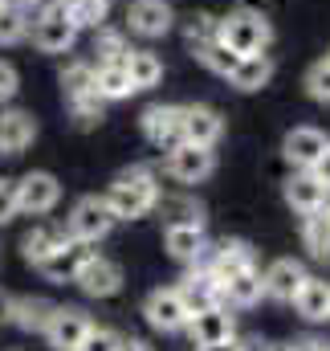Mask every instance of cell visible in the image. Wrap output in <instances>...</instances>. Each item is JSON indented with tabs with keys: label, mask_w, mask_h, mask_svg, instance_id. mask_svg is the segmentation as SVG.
I'll return each mask as SVG.
<instances>
[{
	"label": "cell",
	"mask_w": 330,
	"mask_h": 351,
	"mask_svg": "<svg viewBox=\"0 0 330 351\" xmlns=\"http://www.w3.org/2000/svg\"><path fill=\"white\" fill-rule=\"evenodd\" d=\"M143 135L164 152L179 147L183 143V106H151L143 114Z\"/></svg>",
	"instance_id": "7c38bea8"
},
{
	"label": "cell",
	"mask_w": 330,
	"mask_h": 351,
	"mask_svg": "<svg viewBox=\"0 0 330 351\" xmlns=\"http://www.w3.org/2000/svg\"><path fill=\"white\" fill-rule=\"evenodd\" d=\"M302 241H306V250H310L314 258H330V204L306 213V221H302Z\"/></svg>",
	"instance_id": "83f0119b"
},
{
	"label": "cell",
	"mask_w": 330,
	"mask_h": 351,
	"mask_svg": "<svg viewBox=\"0 0 330 351\" xmlns=\"http://www.w3.org/2000/svg\"><path fill=\"white\" fill-rule=\"evenodd\" d=\"M322 351H330V348H322Z\"/></svg>",
	"instance_id": "7dc6e473"
},
{
	"label": "cell",
	"mask_w": 330,
	"mask_h": 351,
	"mask_svg": "<svg viewBox=\"0 0 330 351\" xmlns=\"http://www.w3.org/2000/svg\"><path fill=\"white\" fill-rule=\"evenodd\" d=\"M29 16L21 12V8H4L0 12V45H16V41H25L29 37Z\"/></svg>",
	"instance_id": "1f68e13d"
},
{
	"label": "cell",
	"mask_w": 330,
	"mask_h": 351,
	"mask_svg": "<svg viewBox=\"0 0 330 351\" xmlns=\"http://www.w3.org/2000/svg\"><path fill=\"white\" fill-rule=\"evenodd\" d=\"M53 311H58V306L45 302V298H16V306H12V323H16L21 331H45V323H49Z\"/></svg>",
	"instance_id": "f1b7e54d"
},
{
	"label": "cell",
	"mask_w": 330,
	"mask_h": 351,
	"mask_svg": "<svg viewBox=\"0 0 330 351\" xmlns=\"http://www.w3.org/2000/svg\"><path fill=\"white\" fill-rule=\"evenodd\" d=\"M78 351H123V335L110 327H90V335L82 339Z\"/></svg>",
	"instance_id": "8d00e7d4"
},
{
	"label": "cell",
	"mask_w": 330,
	"mask_h": 351,
	"mask_svg": "<svg viewBox=\"0 0 330 351\" xmlns=\"http://www.w3.org/2000/svg\"><path fill=\"white\" fill-rule=\"evenodd\" d=\"M208 269H212V274H216V282L225 286L233 274L253 269V250H249L245 241H220V250H216V258L208 262Z\"/></svg>",
	"instance_id": "d4e9b609"
},
{
	"label": "cell",
	"mask_w": 330,
	"mask_h": 351,
	"mask_svg": "<svg viewBox=\"0 0 330 351\" xmlns=\"http://www.w3.org/2000/svg\"><path fill=\"white\" fill-rule=\"evenodd\" d=\"M216 168V156H212V147H196V143H179V147H171L167 152V172L175 176L179 184H200V180H208Z\"/></svg>",
	"instance_id": "9c48e42d"
},
{
	"label": "cell",
	"mask_w": 330,
	"mask_h": 351,
	"mask_svg": "<svg viewBox=\"0 0 330 351\" xmlns=\"http://www.w3.org/2000/svg\"><path fill=\"white\" fill-rule=\"evenodd\" d=\"M74 282L82 286L90 298H110V294H118V290H123V265L94 254V258L78 269V278H74Z\"/></svg>",
	"instance_id": "5bb4252c"
},
{
	"label": "cell",
	"mask_w": 330,
	"mask_h": 351,
	"mask_svg": "<svg viewBox=\"0 0 330 351\" xmlns=\"http://www.w3.org/2000/svg\"><path fill=\"white\" fill-rule=\"evenodd\" d=\"M94 53H98V66H102V62H127V53H131V49L123 45V37H118V33H102V37L94 41Z\"/></svg>",
	"instance_id": "74e56055"
},
{
	"label": "cell",
	"mask_w": 330,
	"mask_h": 351,
	"mask_svg": "<svg viewBox=\"0 0 330 351\" xmlns=\"http://www.w3.org/2000/svg\"><path fill=\"white\" fill-rule=\"evenodd\" d=\"M164 250L175 258V262L183 265H196L204 258V250H208V237H204V225L200 221H175V225H167L164 233Z\"/></svg>",
	"instance_id": "8fae6325"
},
{
	"label": "cell",
	"mask_w": 330,
	"mask_h": 351,
	"mask_svg": "<svg viewBox=\"0 0 330 351\" xmlns=\"http://www.w3.org/2000/svg\"><path fill=\"white\" fill-rule=\"evenodd\" d=\"M4 8H8V0H0V12H4Z\"/></svg>",
	"instance_id": "bcb514c9"
},
{
	"label": "cell",
	"mask_w": 330,
	"mask_h": 351,
	"mask_svg": "<svg viewBox=\"0 0 330 351\" xmlns=\"http://www.w3.org/2000/svg\"><path fill=\"white\" fill-rule=\"evenodd\" d=\"M12 306H16V298H12L8 290H0V327L12 323Z\"/></svg>",
	"instance_id": "60d3db41"
},
{
	"label": "cell",
	"mask_w": 330,
	"mask_h": 351,
	"mask_svg": "<svg viewBox=\"0 0 330 351\" xmlns=\"http://www.w3.org/2000/svg\"><path fill=\"white\" fill-rule=\"evenodd\" d=\"M216 37L237 49V53H265L269 41H273V25L265 21V12H253V8H237L229 16L216 21Z\"/></svg>",
	"instance_id": "7a4b0ae2"
},
{
	"label": "cell",
	"mask_w": 330,
	"mask_h": 351,
	"mask_svg": "<svg viewBox=\"0 0 330 351\" xmlns=\"http://www.w3.org/2000/svg\"><path fill=\"white\" fill-rule=\"evenodd\" d=\"M123 351H155L147 339H123Z\"/></svg>",
	"instance_id": "f6af8a7d"
},
{
	"label": "cell",
	"mask_w": 330,
	"mask_h": 351,
	"mask_svg": "<svg viewBox=\"0 0 330 351\" xmlns=\"http://www.w3.org/2000/svg\"><path fill=\"white\" fill-rule=\"evenodd\" d=\"M16 94V70L8 62H0V102H8Z\"/></svg>",
	"instance_id": "ab89813d"
},
{
	"label": "cell",
	"mask_w": 330,
	"mask_h": 351,
	"mask_svg": "<svg viewBox=\"0 0 330 351\" xmlns=\"http://www.w3.org/2000/svg\"><path fill=\"white\" fill-rule=\"evenodd\" d=\"M327 147H330V139L318 131V127H294V131L285 135V143H281L285 160H290L294 168H302V172H310V168L322 160Z\"/></svg>",
	"instance_id": "4fadbf2b"
},
{
	"label": "cell",
	"mask_w": 330,
	"mask_h": 351,
	"mask_svg": "<svg viewBox=\"0 0 330 351\" xmlns=\"http://www.w3.org/2000/svg\"><path fill=\"white\" fill-rule=\"evenodd\" d=\"M294 306H298V315H302V319H310V323H327V319H330V282L306 274L302 290L294 294Z\"/></svg>",
	"instance_id": "44dd1931"
},
{
	"label": "cell",
	"mask_w": 330,
	"mask_h": 351,
	"mask_svg": "<svg viewBox=\"0 0 330 351\" xmlns=\"http://www.w3.org/2000/svg\"><path fill=\"white\" fill-rule=\"evenodd\" d=\"M327 343H318V339H302V343H281V348H269V351H322Z\"/></svg>",
	"instance_id": "b9f144b4"
},
{
	"label": "cell",
	"mask_w": 330,
	"mask_h": 351,
	"mask_svg": "<svg viewBox=\"0 0 330 351\" xmlns=\"http://www.w3.org/2000/svg\"><path fill=\"white\" fill-rule=\"evenodd\" d=\"M58 200H62L58 176L29 172V176L16 180V213H25V217H45V213L58 208Z\"/></svg>",
	"instance_id": "277c9868"
},
{
	"label": "cell",
	"mask_w": 330,
	"mask_h": 351,
	"mask_svg": "<svg viewBox=\"0 0 330 351\" xmlns=\"http://www.w3.org/2000/svg\"><path fill=\"white\" fill-rule=\"evenodd\" d=\"M37 135V123L29 110H4L0 114V152L4 156H21Z\"/></svg>",
	"instance_id": "d6986e66"
},
{
	"label": "cell",
	"mask_w": 330,
	"mask_h": 351,
	"mask_svg": "<svg viewBox=\"0 0 330 351\" xmlns=\"http://www.w3.org/2000/svg\"><path fill=\"white\" fill-rule=\"evenodd\" d=\"M327 192H330V188L318 180V176L302 172V168H298V176H290V180H285V200H290V208H294V213H302V217H306V213H314V208H322V204H327Z\"/></svg>",
	"instance_id": "ac0fdd59"
},
{
	"label": "cell",
	"mask_w": 330,
	"mask_h": 351,
	"mask_svg": "<svg viewBox=\"0 0 330 351\" xmlns=\"http://www.w3.org/2000/svg\"><path fill=\"white\" fill-rule=\"evenodd\" d=\"M143 315H147V323L155 327V331H183L188 327V319H192V311H188V302H183V294L171 286V290H151L147 294V302H143Z\"/></svg>",
	"instance_id": "8992f818"
},
{
	"label": "cell",
	"mask_w": 330,
	"mask_h": 351,
	"mask_svg": "<svg viewBox=\"0 0 330 351\" xmlns=\"http://www.w3.org/2000/svg\"><path fill=\"white\" fill-rule=\"evenodd\" d=\"M306 90H310V98H318V102H330V58L314 62V66L306 70Z\"/></svg>",
	"instance_id": "d590c367"
},
{
	"label": "cell",
	"mask_w": 330,
	"mask_h": 351,
	"mask_svg": "<svg viewBox=\"0 0 330 351\" xmlns=\"http://www.w3.org/2000/svg\"><path fill=\"white\" fill-rule=\"evenodd\" d=\"M261 282H265V294H269V298L294 302V294H298L302 282H306V269H302V262H294V258H277V262L261 274Z\"/></svg>",
	"instance_id": "e0dca14e"
},
{
	"label": "cell",
	"mask_w": 330,
	"mask_h": 351,
	"mask_svg": "<svg viewBox=\"0 0 330 351\" xmlns=\"http://www.w3.org/2000/svg\"><path fill=\"white\" fill-rule=\"evenodd\" d=\"M90 258H94L90 241L66 237V241H62V245H58V250H53V254L45 258V262L37 265V269H41V274L49 278V282H74V278H78V269H82V265L90 262Z\"/></svg>",
	"instance_id": "30bf717a"
},
{
	"label": "cell",
	"mask_w": 330,
	"mask_h": 351,
	"mask_svg": "<svg viewBox=\"0 0 330 351\" xmlns=\"http://www.w3.org/2000/svg\"><path fill=\"white\" fill-rule=\"evenodd\" d=\"M183 37H188V45H192V49H200V45L216 41V21H212V16H204V12H196V16H188Z\"/></svg>",
	"instance_id": "e575fe53"
},
{
	"label": "cell",
	"mask_w": 330,
	"mask_h": 351,
	"mask_svg": "<svg viewBox=\"0 0 330 351\" xmlns=\"http://www.w3.org/2000/svg\"><path fill=\"white\" fill-rule=\"evenodd\" d=\"M310 172H314V176H318V180H322V184H327V188H330V147H327V152H322V160H318V164H314Z\"/></svg>",
	"instance_id": "7bdbcfd3"
},
{
	"label": "cell",
	"mask_w": 330,
	"mask_h": 351,
	"mask_svg": "<svg viewBox=\"0 0 330 351\" xmlns=\"http://www.w3.org/2000/svg\"><path fill=\"white\" fill-rule=\"evenodd\" d=\"M196 58H200L212 74H220V78H229V74H233V66L241 62V53H237V49H229L220 37H216V41H208V45H200V49H196Z\"/></svg>",
	"instance_id": "f546056e"
},
{
	"label": "cell",
	"mask_w": 330,
	"mask_h": 351,
	"mask_svg": "<svg viewBox=\"0 0 330 351\" xmlns=\"http://www.w3.org/2000/svg\"><path fill=\"white\" fill-rule=\"evenodd\" d=\"M16 217V184L0 180V225H8Z\"/></svg>",
	"instance_id": "f35d334b"
},
{
	"label": "cell",
	"mask_w": 330,
	"mask_h": 351,
	"mask_svg": "<svg viewBox=\"0 0 330 351\" xmlns=\"http://www.w3.org/2000/svg\"><path fill=\"white\" fill-rule=\"evenodd\" d=\"M183 331L192 335V343H196V348H208V343H225V339H233V335H237V323H233L229 306L212 302V306L196 311V315L188 319V327H183Z\"/></svg>",
	"instance_id": "ba28073f"
},
{
	"label": "cell",
	"mask_w": 330,
	"mask_h": 351,
	"mask_svg": "<svg viewBox=\"0 0 330 351\" xmlns=\"http://www.w3.org/2000/svg\"><path fill=\"white\" fill-rule=\"evenodd\" d=\"M29 33H33V45H37L41 53H66V49L78 41V21H74L70 8L58 0V4H49V8L37 12V21L29 25Z\"/></svg>",
	"instance_id": "3957f363"
},
{
	"label": "cell",
	"mask_w": 330,
	"mask_h": 351,
	"mask_svg": "<svg viewBox=\"0 0 330 351\" xmlns=\"http://www.w3.org/2000/svg\"><path fill=\"white\" fill-rule=\"evenodd\" d=\"M94 94L106 98V102H118V98H131V74H127V62H102L94 66Z\"/></svg>",
	"instance_id": "603a6c76"
},
{
	"label": "cell",
	"mask_w": 330,
	"mask_h": 351,
	"mask_svg": "<svg viewBox=\"0 0 330 351\" xmlns=\"http://www.w3.org/2000/svg\"><path fill=\"white\" fill-rule=\"evenodd\" d=\"M66 8H70V16L78 21V29L86 25H102L106 21V8H110V0H62Z\"/></svg>",
	"instance_id": "d6a6232c"
},
{
	"label": "cell",
	"mask_w": 330,
	"mask_h": 351,
	"mask_svg": "<svg viewBox=\"0 0 330 351\" xmlns=\"http://www.w3.org/2000/svg\"><path fill=\"white\" fill-rule=\"evenodd\" d=\"M200 351H249V348L237 343V335H233V339H225V343H208V348H200Z\"/></svg>",
	"instance_id": "ee69618b"
},
{
	"label": "cell",
	"mask_w": 330,
	"mask_h": 351,
	"mask_svg": "<svg viewBox=\"0 0 330 351\" xmlns=\"http://www.w3.org/2000/svg\"><path fill=\"white\" fill-rule=\"evenodd\" d=\"M90 90H94V66L90 62H70L62 70V94L78 98V94H90Z\"/></svg>",
	"instance_id": "4dcf8cb0"
},
{
	"label": "cell",
	"mask_w": 330,
	"mask_h": 351,
	"mask_svg": "<svg viewBox=\"0 0 330 351\" xmlns=\"http://www.w3.org/2000/svg\"><path fill=\"white\" fill-rule=\"evenodd\" d=\"M175 290L183 294V302H188V311H192V315H196V311H204V306H212V302H220V282H216V274H212V269H192Z\"/></svg>",
	"instance_id": "ffe728a7"
},
{
	"label": "cell",
	"mask_w": 330,
	"mask_h": 351,
	"mask_svg": "<svg viewBox=\"0 0 330 351\" xmlns=\"http://www.w3.org/2000/svg\"><path fill=\"white\" fill-rule=\"evenodd\" d=\"M90 315L78 311V306H58L53 315H49V323H45V339H49V348L53 351H78L82 348V339L90 335Z\"/></svg>",
	"instance_id": "52a82bcc"
},
{
	"label": "cell",
	"mask_w": 330,
	"mask_h": 351,
	"mask_svg": "<svg viewBox=\"0 0 330 351\" xmlns=\"http://www.w3.org/2000/svg\"><path fill=\"white\" fill-rule=\"evenodd\" d=\"M171 21H175V12H171V4L167 0H135L131 8H127V25H131V33H139V37H164L167 29H171Z\"/></svg>",
	"instance_id": "9a60e30c"
},
{
	"label": "cell",
	"mask_w": 330,
	"mask_h": 351,
	"mask_svg": "<svg viewBox=\"0 0 330 351\" xmlns=\"http://www.w3.org/2000/svg\"><path fill=\"white\" fill-rule=\"evenodd\" d=\"M127 74H131V86L135 90H151V86H160V78H164V62L151 49H131L127 53Z\"/></svg>",
	"instance_id": "4316f807"
},
{
	"label": "cell",
	"mask_w": 330,
	"mask_h": 351,
	"mask_svg": "<svg viewBox=\"0 0 330 351\" xmlns=\"http://www.w3.org/2000/svg\"><path fill=\"white\" fill-rule=\"evenodd\" d=\"M220 135H225V119L212 106H183V143L216 147Z\"/></svg>",
	"instance_id": "2e32d148"
},
{
	"label": "cell",
	"mask_w": 330,
	"mask_h": 351,
	"mask_svg": "<svg viewBox=\"0 0 330 351\" xmlns=\"http://www.w3.org/2000/svg\"><path fill=\"white\" fill-rule=\"evenodd\" d=\"M261 294H265V282H261L257 265H253V269H241V274H233V278L220 286V302L241 306V311H245V306H257Z\"/></svg>",
	"instance_id": "7402d4cb"
},
{
	"label": "cell",
	"mask_w": 330,
	"mask_h": 351,
	"mask_svg": "<svg viewBox=\"0 0 330 351\" xmlns=\"http://www.w3.org/2000/svg\"><path fill=\"white\" fill-rule=\"evenodd\" d=\"M102 106H106V98H98L94 90H90V94H78V98H70V110H74L78 127H94V123H102Z\"/></svg>",
	"instance_id": "836d02e7"
},
{
	"label": "cell",
	"mask_w": 330,
	"mask_h": 351,
	"mask_svg": "<svg viewBox=\"0 0 330 351\" xmlns=\"http://www.w3.org/2000/svg\"><path fill=\"white\" fill-rule=\"evenodd\" d=\"M106 204L114 213V221H135L147 217L160 204V184L147 168H127L123 176H114V184L106 188Z\"/></svg>",
	"instance_id": "6da1fadb"
},
{
	"label": "cell",
	"mask_w": 330,
	"mask_h": 351,
	"mask_svg": "<svg viewBox=\"0 0 330 351\" xmlns=\"http://www.w3.org/2000/svg\"><path fill=\"white\" fill-rule=\"evenodd\" d=\"M273 78V62L265 58V53H241V62L233 66V74H229V82L237 90H261L265 82Z\"/></svg>",
	"instance_id": "cb8c5ba5"
},
{
	"label": "cell",
	"mask_w": 330,
	"mask_h": 351,
	"mask_svg": "<svg viewBox=\"0 0 330 351\" xmlns=\"http://www.w3.org/2000/svg\"><path fill=\"white\" fill-rule=\"evenodd\" d=\"M62 241H66V233H62L58 225H33V229L25 233V241H21V254H25V262L41 265Z\"/></svg>",
	"instance_id": "484cf974"
},
{
	"label": "cell",
	"mask_w": 330,
	"mask_h": 351,
	"mask_svg": "<svg viewBox=\"0 0 330 351\" xmlns=\"http://www.w3.org/2000/svg\"><path fill=\"white\" fill-rule=\"evenodd\" d=\"M110 229H114V213H110L106 196H82V200L74 204V213H70V237L94 245V241H102Z\"/></svg>",
	"instance_id": "5b68a950"
}]
</instances>
